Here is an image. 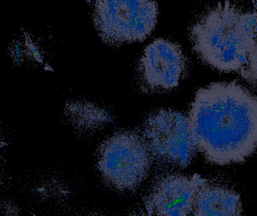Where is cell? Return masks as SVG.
Instances as JSON below:
<instances>
[{
	"label": "cell",
	"instance_id": "6da1fadb",
	"mask_svg": "<svg viewBox=\"0 0 257 216\" xmlns=\"http://www.w3.org/2000/svg\"><path fill=\"white\" fill-rule=\"evenodd\" d=\"M189 124L196 149L217 165L244 162L257 149V96L235 81L196 92Z\"/></svg>",
	"mask_w": 257,
	"mask_h": 216
},
{
	"label": "cell",
	"instance_id": "7a4b0ae2",
	"mask_svg": "<svg viewBox=\"0 0 257 216\" xmlns=\"http://www.w3.org/2000/svg\"><path fill=\"white\" fill-rule=\"evenodd\" d=\"M190 39L205 63L220 72H240L257 44V7L218 3L192 25Z\"/></svg>",
	"mask_w": 257,
	"mask_h": 216
},
{
	"label": "cell",
	"instance_id": "3957f363",
	"mask_svg": "<svg viewBox=\"0 0 257 216\" xmlns=\"http://www.w3.org/2000/svg\"><path fill=\"white\" fill-rule=\"evenodd\" d=\"M151 155L144 137L134 131H120L99 147L98 169L104 180L120 191H132L148 176Z\"/></svg>",
	"mask_w": 257,
	"mask_h": 216
},
{
	"label": "cell",
	"instance_id": "277c9868",
	"mask_svg": "<svg viewBox=\"0 0 257 216\" xmlns=\"http://www.w3.org/2000/svg\"><path fill=\"white\" fill-rule=\"evenodd\" d=\"M157 15L155 2L98 1L93 21L104 42L120 45L146 39L155 27Z\"/></svg>",
	"mask_w": 257,
	"mask_h": 216
},
{
	"label": "cell",
	"instance_id": "5b68a950",
	"mask_svg": "<svg viewBox=\"0 0 257 216\" xmlns=\"http://www.w3.org/2000/svg\"><path fill=\"white\" fill-rule=\"evenodd\" d=\"M144 138L152 156L177 167H187L197 150L188 118L171 109L157 110L147 118Z\"/></svg>",
	"mask_w": 257,
	"mask_h": 216
},
{
	"label": "cell",
	"instance_id": "8992f818",
	"mask_svg": "<svg viewBox=\"0 0 257 216\" xmlns=\"http://www.w3.org/2000/svg\"><path fill=\"white\" fill-rule=\"evenodd\" d=\"M187 69V60L175 42L158 39L144 51L139 77L144 88L151 91L172 90L179 84Z\"/></svg>",
	"mask_w": 257,
	"mask_h": 216
},
{
	"label": "cell",
	"instance_id": "52a82bcc",
	"mask_svg": "<svg viewBox=\"0 0 257 216\" xmlns=\"http://www.w3.org/2000/svg\"><path fill=\"white\" fill-rule=\"evenodd\" d=\"M208 181L198 174L167 175L154 185L147 200L150 216H189L199 188Z\"/></svg>",
	"mask_w": 257,
	"mask_h": 216
},
{
	"label": "cell",
	"instance_id": "ba28073f",
	"mask_svg": "<svg viewBox=\"0 0 257 216\" xmlns=\"http://www.w3.org/2000/svg\"><path fill=\"white\" fill-rule=\"evenodd\" d=\"M241 203L239 194L221 185L207 182L199 188L194 204L193 216H240Z\"/></svg>",
	"mask_w": 257,
	"mask_h": 216
},
{
	"label": "cell",
	"instance_id": "9c48e42d",
	"mask_svg": "<svg viewBox=\"0 0 257 216\" xmlns=\"http://www.w3.org/2000/svg\"><path fill=\"white\" fill-rule=\"evenodd\" d=\"M65 115L76 131L84 134L97 131L111 121L103 108L84 101L69 102L65 108Z\"/></svg>",
	"mask_w": 257,
	"mask_h": 216
},
{
	"label": "cell",
	"instance_id": "30bf717a",
	"mask_svg": "<svg viewBox=\"0 0 257 216\" xmlns=\"http://www.w3.org/2000/svg\"><path fill=\"white\" fill-rule=\"evenodd\" d=\"M239 73L247 82L257 87V44L249 56L247 64Z\"/></svg>",
	"mask_w": 257,
	"mask_h": 216
},
{
	"label": "cell",
	"instance_id": "8fae6325",
	"mask_svg": "<svg viewBox=\"0 0 257 216\" xmlns=\"http://www.w3.org/2000/svg\"><path fill=\"white\" fill-rule=\"evenodd\" d=\"M88 216H105V215H88Z\"/></svg>",
	"mask_w": 257,
	"mask_h": 216
}]
</instances>
